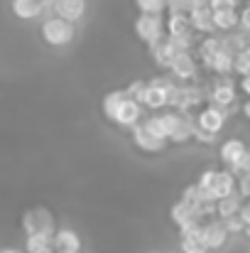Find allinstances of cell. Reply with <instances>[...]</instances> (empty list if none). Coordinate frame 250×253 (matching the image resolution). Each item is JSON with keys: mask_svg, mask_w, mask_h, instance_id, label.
<instances>
[{"mask_svg": "<svg viewBox=\"0 0 250 253\" xmlns=\"http://www.w3.org/2000/svg\"><path fill=\"white\" fill-rule=\"evenodd\" d=\"M128 98V93H125V88H110L106 96H103V101H101V111H103V118L106 121H115V113H118V108H120V103Z\"/></svg>", "mask_w": 250, "mask_h": 253, "instance_id": "22", "label": "cell"}, {"mask_svg": "<svg viewBox=\"0 0 250 253\" xmlns=\"http://www.w3.org/2000/svg\"><path fill=\"white\" fill-rule=\"evenodd\" d=\"M236 179H238V194L243 199H250V174H241Z\"/></svg>", "mask_w": 250, "mask_h": 253, "instance_id": "38", "label": "cell"}, {"mask_svg": "<svg viewBox=\"0 0 250 253\" xmlns=\"http://www.w3.org/2000/svg\"><path fill=\"white\" fill-rule=\"evenodd\" d=\"M0 253H25V251H20V249H12V246H5V249H0Z\"/></svg>", "mask_w": 250, "mask_h": 253, "instance_id": "43", "label": "cell"}, {"mask_svg": "<svg viewBox=\"0 0 250 253\" xmlns=\"http://www.w3.org/2000/svg\"><path fill=\"white\" fill-rule=\"evenodd\" d=\"M81 236L74 229H57L54 234V253H81Z\"/></svg>", "mask_w": 250, "mask_h": 253, "instance_id": "18", "label": "cell"}, {"mask_svg": "<svg viewBox=\"0 0 250 253\" xmlns=\"http://www.w3.org/2000/svg\"><path fill=\"white\" fill-rule=\"evenodd\" d=\"M150 253H160V251H150Z\"/></svg>", "mask_w": 250, "mask_h": 253, "instance_id": "46", "label": "cell"}, {"mask_svg": "<svg viewBox=\"0 0 250 253\" xmlns=\"http://www.w3.org/2000/svg\"><path fill=\"white\" fill-rule=\"evenodd\" d=\"M246 153H248V145L241 138H226L218 148V160H221L223 169H236L241 165V160L246 158Z\"/></svg>", "mask_w": 250, "mask_h": 253, "instance_id": "13", "label": "cell"}, {"mask_svg": "<svg viewBox=\"0 0 250 253\" xmlns=\"http://www.w3.org/2000/svg\"><path fill=\"white\" fill-rule=\"evenodd\" d=\"M162 123H165L167 143L174 145H184L189 140H194V130H196V121L194 113H179V111H162Z\"/></svg>", "mask_w": 250, "mask_h": 253, "instance_id": "2", "label": "cell"}, {"mask_svg": "<svg viewBox=\"0 0 250 253\" xmlns=\"http://www.w3.org/2000/svg\"><path fill=\"white\" fill-rule=\"evenodd\" d=\"M145 86H147V82L145 79H133L130 84L125 86V93H128V98H133V101H143V93H145ZM143 106V103H140Z\"/></svg>", "mask_w": 250, "mask_h": 253, "instance_id": "32", "label": "cell"}, {"mask_svg": "<svg viewBox=\"0 0 250 253\" xmlns=\"http://www.w3.org/2000/svg\"><path fill=\"white\" fill-rule=\"evenodd\" d=\"M169 0H135L140 15H165Z\"/></svg>", "mask_w": 250, "mask_h": 253, "instance_id": "29", "label": "cell"}, {"mask_svg": "<svg viewBox=\"0 0 250 253\" xmlns=\"http://www.w3.org/2000/svg\"><path fill=\"white\" fill-rule=\"evenodd\" d=\"M238 30H243V32L250 35V0H246L238 7Z\"/></svg>", "mask_w": 250, "mask_h": 253, "instance_id": "34", "label": "cell"}, {"mask_svg": "<svg viewBox=\"0 0 250 253\" xmlns=\"http://www.w3.org/2000/svg\"><path fill=\"white\" fill-rule=\"evenodd\" d=\"M223 224H226V229H228V234H231V236H238V234H243V231H246V224L241 221V216H231V219H226Z\"/></svg>", "mask_w": 250, "mask_h": 253, "instance_id": "37", "label": "cell"}, {"mask_svg": "<svg viewBox=\"0 0 250 253\" xmlns=\"http://www.w3.org/2000/svg\"><path fill=\"white\" fill-rule=\"evenodd\" d=\"M165 25H167V37H184V35H191L189 15H167Z\"/></svg>", "mask_w": 250, "mask_h": 253, "instance_id": "26", "label": "cell"}, {"mask_svg": "<svg viewBox=\"0 0 250 253\" xmlns=\"http://www.w3.org/2000/svg\"><path fill=\"white\" fill-rule=\"evenodd\" d=\"M231 194H238V179H236V174H233L231 169H218L214 187L206 192V199L221 202V199H226V197H231Z\"/></svg>", "mask_w": 250, "mask_h": 253, "instance_id": "14", "label": "cell"}, {"mask_svg": "<svg viewBox=\"0 0 250 253\" xmlns=\"http://www.w3.org/2000/svg\"><path fill=\"white\" fill-rule=\"evenodd\" d=\"M216 140H218V135H214V133H206L201 128L194 130V143H199V145H214Z\"/></svg>", "mask_w": 250, "mask_h": 253, "instance_id": "36", "label": "cell"}, {"mask_svg": "<svg viewBox=\"0 0 250 253\" xmlns=\"http://www.w3.org/2000/svg\"><path fill=\"white\" fill-rule=\"evenodd\" d=\"M147 54H150V59H152V64H157L160 69H165L169 72V67H172V62H174V57H177V52L172 49V44H169V40H160V42H155V44H150L147 47Z\"/></svg>", "mask_w": 250, "mask_h": 253, "instance_id": "19", "label": "cell"}, {"mask_svg": "<svg viewBox=\"0 0 250 253\" xmlns=\"http://www.w3.org/2000/svg\"><path fill=\"white\" fill-rule=\"evenodd\" d=\"M238 216H241V221L246 224V229H250V199L243 204V209H241V214H238Z\"/></svg>", "mask_w": 250, "mask_h": 253, "instance_id": "40", "label": "cell"}, {"mask_svg": "<svg viewBox=\"0 0 250 253\" xmlns=\"http://www.w3.org/2000/svg\"><path fill=\"white\" fill-rule=\"evenodd\" d=\"M10 10L17 20L22 22H30V20H37L44 15L47 7H42L37 0H10Z\"/></svg>", "mask_w": 250, "mask_h": 253, "instance_id": "20", "label": "cell"}, {"mask_svg": "<svg viewBox=\"0 0 250 253\" xmlns=\"http://www.w3.org/2000/svg\"><path fill=\"white\" fill-rule=\"evenodd\" d=\"M241 111H243V116L250 121V98H246V101L241 103Z\"/></svg>", "mask_w": 250, "mask_h": 253, "instance_id": "42", "label": "cell"}, {"mask_svg": "<svg viewBox=\"0 0 250 253\" xmlns=\"http://www.w3.org/2000/svg\"><path fill=\"white\" fill-rule=\"evenodd\" d=\"M130 143L140 150V153H145V155H157V153H162L167 145V140H160V138H155L143 123H138L133 130H130Z\"/></svg>", "mask_w": 250, "mask_h": 253, "instance_id": "12", "label": "cell"}, {"mask_svg": "<svg viewBox=\"0 0 250 253\" xmlns=\"http://www.w3.org/2000/svg\"><path fill=\"white\" fill-rule=\"evenodd\" d=\"M236 177H241V174H250V148H248V153H246V158L241 160V165L236 169H231Z\"/></svg>", "mask_w": 250, "mask_h": 253, "instance_id": "39", "label": "cell"}, {"mask_svg": "<svg viewBox=\"0 0 250 253\" xmlns=\"http://www.w3.org/2000/svg\"><path fill=\"white\" fill-rule=\"evenodd\" d=\"M233 74H238L241 79L250 77V47L243 49L241 54H236V62H233Z\"/></svg>", "mask_w": 250, "mask_h": 253, "instance_id": "31", "label": "cell"}, {"mask_svg": "<svg viewBox=\"0 0 250 253\" xmlns=\"http://www.w3.org/2000/svg\"><path fill=\"white\" fill-rule=\"evenodd\" d=\"M133 32L140 42H145L147 47L165 40L167 37V25L162 15H138L133 22Z\"/></svg>", "mask_w": 250, "mask_h": 253, "instance_id": "7", "label": "cell"}, {"mask_svg": "<svg viewBox=\"0 0 250 253\" xmlns=\"http://www.w3.org/2000/svg\"><path fill=\"white\" fill-rule=\"evenodd\" d=\"M177 86V82L172 79V74H160L147 79L145 93H143V108H147L150 113H160L169 106V91Z\"/></svg>", "mask_w": 250, "mask_h": 253, "instance_id": "4", "label": "cell"}, {"mask_svg": "<svg viewBox=\"0 0 250 253\" xmlns=\"http://www.w3.org/2000/svg\"><path fill=\"white\" fill-rule=\"evenodd\" d=\"M194 121H196V128H201L206 133H214V135H221L226 123H228V116L221 108H216V106H204L194 116Z\"/></svg>", "mask_w": 250, "mask_h": 253, "instance_id": "11", "label": "cell"}, {"mask_svg": "<svg viewBox=\"0 0 250 253\" xmlns=\"http://www.w3.org/2000/svg\"><path fill=\"white\" fill-rule=\"evenodd\" d=\"M201 239H204L209 253H214L221 251L231 241V234H228V229H226V224L221 219H209V221L201 224Z\"/></svg>", "mask_w": 250, "mask_h": 253, "instance_id": "10", "label": "cell"}, {"mask_svg": "<svg viewBox=\"0 0 250 253\" xmlns=\"http://www.w3.org/2000/svg\"><path fill=\"white\" fill-rule=\"evenodd\" d=\"M37 2H39V5H42V7H52V5H54V2H57V0H37Z\"/></svg>", "mask_w": 250, "mask_h": 253, "instance_id": "44", "label": "cell"}, {"mask_svg": "<svg viewBox=\"0 0 250 253\" xmlns=\"http://www.w3.org/2000/svg\"><path fill=\"white\" fill-rule=\"evenodd\" d=\"M169 219H172V224L179 229V234H181V231H189V229H199V226L204 224V219L196 214V209H194L191 204L181 202V199H177V202L169 207Z\"/></svg>", "mask_w": 250, "mask_h": 253, "instance_id": "9", "label": "cell"}, {"mask_svg": "<svg viewBox=\"0 0 250 253\" xmlns=\"http://www.w3.org/2000/svg\"><path fill=\"white\" fill-rule=\"evenodd\" d=\"M39 35H42L44 44H49V47H67L76 40V25H71L57 15H49L42 20Z\"/></svg>", "mask_w": 250, "mask_h": 253, "instance_id": "5", "label": "cell"}, {"mask_svg": "<svg viewBox=\"0 0 250 253\" xmlns=\"http://www.w3.org/2000/svg\"><path fill=\"white\" fill-rule=\"evenodd\" d=\"M223 42H226V49L236 57V54H241L243 49L250 47V35L243 32V30H233L231 35H223Z\"/></svg>", "mask_w": 250, "mask_h": 253, "instance_id": "28", "label": "cell"}, {"mask_svg": "<svg viewBox=\"0 0 250 253\" xmlns=\"http://www.w3.org/2000/svg\"><path fill=\"white\" fill-rule=\"evenodd\" d=\"M209 7L216 12V10H238L241 7V0H209Z\"/></svg>", "mask_w": 250, "mask_h": 253, "instance_id": "35", "label": "cell"}, {"mask_svg": "<svg viewBox=\"0 0 250 253\" xmlns=\"http://www.w3.org/2000/svg\"><path fill=\"white\" fill-rule=\"evenodd\" d=\"M189 22H191V32L201 35V37H209V35H216V27H214V10L209 5H201L196 10L189 12Z\"/></svg>", "mask_w": 250, "mask_h": 253, "instance_id": "17", "label": "cell"}, {"mask_svg": "<svg viewBox=\"0 0 250 253\" xmlns=\"http://www.w3.org/2000/svg\"><path fill=\"white\" fill-rule=\"evenodd\" d=\"M238 91H241L246 98H250V77H243V79L238 82Z\"/></svg>", "mask_w": 250, "mask_h": 253, "instance_id": "41", "label": "cell"}, {"mask_svg": "<svg viewBox=\"0 0 250 253\" xmlns=\"http://www.w3.org/2000/svg\"><path fill=\"white\" fill-rule=\"evenodd\" d=\"M233 62H236V57L223 47L211 62H209V72L214 74V77H233Z\"/></svg>", "mask_w": 250, "mask_h": 253, "instance_id": "23", "label": "cell"}, {"mask_svg": "<svg viewBox=\"0 0 250 253\" xmlns=\"http://www.w3.org/2000/svg\"><path fill=\"white\" fill-rule=\"evenodd\" d=\"M52 10H54L57 17L76 25V22H81L86 17V12H88V0H57L52 5Z\"/></svg>", "mask_w": 250, "mask_h": 253, "instance_id": "15", "label": "cell"}, {"mask_svg": "<svg viewBox=\"0 0 250 253\" xmlns=\"http://www.w3.org/2000/svg\"><path fill=\"white\" fill-rule=\"evenodd\" d=\"M22 231H25V236H35V234L54 236L57 234L54 214L47 207H32V209H27L22 214Z\"/></svg>", "mask_w": 250, "mask_h": 253, "instance_id": "6", "label": "cell"}, {"mask_svg": "<svg viewBox=\"0 0 250 253\" xmlns=\"http://www.w3.org/2000/svg\"><path fill=\"white\" fill-rule=\"evenodd\" d=\"M214 27L216 35H231L233 30H238V10H216Z\"/></svg>", "mask_w": 250, "mask_h": 253, "instance_id": "25", "label": "cell"}, {"mask_svg": "<svg viewBox=\"0 0 250 253\" xmlns=\"http://www.w3.org/2000/svg\"><path fill=\"white\" fill-rule=\"evenodd\" d=\"M216 174H218V169H214V168H206L201 174H199V179H196V184H199V189L206 194L211 187H214V182H216Z\"/></svg>", "mask_w": 250, "mask_h": 253, "instance_id": "33", "label": "cell"}, {"mask_svg": "<svg viewBox=\"0 0 250 253\" xmlns=\"http://www.w3.org/2000/svg\"><path fill=\"white\" fill-rule=\"evenodd\" d=\"M243 236H246V239L250 241V229H246V231H243Z\"/></svg>", "mask_w": 250, "mask_h": 253, "instance_id": "45", "label": "cell"}, {"mask_svg": "<svg viewBox=\"0 0 250 253\" xmlns=\"http://www.w3.org/2000/svg\"><path fill=\"white\" fill-rule=\"evenodd\" d=\"M214 86H209V106L221 108L228 118L238 111V84L233 82V77H216Z\"/></svg>", "mask_w": 250, "mask_h": 253, "instance_id": "3", "label": "cell"}, {"mask_svg": "<svg viewBox=\"0 0 250 253\" xmlns=\"http://www.w3.org/2000/svg\"><path fill=\"white\" fill-rule=\"evenodd\" d=\"M243 204H246V199H243L241 194H231V197L216 202V219L226 221V219H231V216H238L241 209H243Z\"/></svg>", "mask_w": 250, "mask_h": 253, "instance_id": "24", "label": "cell"}, {"mask_svg": "<svg viewBox=\"0 0 250 253\" xmlns=\"http://www.w3.org/2000/svg\"><path fill=\"white\" fill-rule=\"evenodd\" d=\"M179 253H209L204 239H201V226L179 234Z\"/></svg>", "mask_w": 250, "mask_h": 253, "instance_id": "21", "label": "cell"}, {"mask_svg": "<svg viewBox=\"0 0 250 253\" xmlns=\"http://www.w3.org/2000/svg\"><path fill=\"white\" fill-rule=\"evenodd\" d=\"M209 101V86L201 82L196 84H179L169 91V106L167 111H179V113H194L196 108L201 111V103Z\"/></svg>", "mask_w": 250, "mask_h": 253, "instance_id": "1", "label": "cell"}, {"mask_svg": "<svg viewBox=\"0 0 250 253\" xmlns=\"http://www.w3.org/2000/svg\"><path fill=\"white\" fill-rule=\"evenodd\" d=\"M25 253H54V236H25Z\"/></svg>", "mask_w": 250, "mask_h": 253, "instance_id": "27", "label": "cell"}, {"mask_svg": "<svg viewBox=\"0 0 250 253\" xmlns=\"http://www.w3.org/2000/svg\"><path fill=\"white\" fill-rule=\"evenodd\" d=\"M143 106L138 103V101H133V98H125L123 103H120V108H118V113H115V126H120V128H128V130H133L138 123H143Z\"/></svg>", "mask_w": 250, "mask_h": 253, "instance_id": "16", "label": "cell"}, {"mask_svg": "<svg viewBox=\"0 0 250 253\" xmlns=\"http://www.w3.org/2000/svg\"><path fill=\"white\" fill-rule=\"evenodd\" d=\"M167 74H172V79L179 84H196L199 82V62L194 54H177Z\"/></svg>", "mask_w": 250, "mask_h": 253, "instance_id": "8", "label": "cell"}, {"mask_svg": "<svg viewBox=\"0 0 250 253\" xmlns=\"http://www.w3.org/2000/svg\"><path fill=\"white\" fill-rule=\"evenodd\" d=\"M181 202H186V204H191V207H199L201 202H211V199H206V194L199 189V184L196 182H191V184H186L184 189H181V197H179Z\"/></svg>", "mask_w": 250, "mask_h": 253, "instance_id": "30", "label": "cell"}]
</instances>
